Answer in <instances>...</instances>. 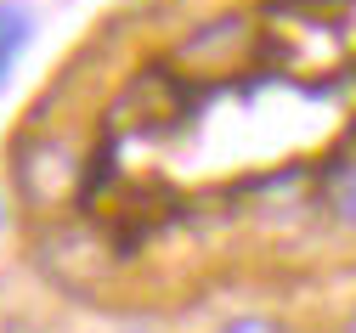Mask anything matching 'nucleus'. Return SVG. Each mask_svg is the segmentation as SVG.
Wrapping results in <instances>:
<instances>
[{
  "label": "nucleus",
  "mask_w": 356,
  "mask_h": 333,
  "mask_svg": "<svg viewBox=\"0 0 356 333\" xmlns=\"http://www.w3.org/2000/svg\"><path fill=\"white\" fill-rule=\"evenodd\" d=\"M0 232H6V198H0Z\"/></svg>",
  "instance_id": "7"
},
{
  "label": "nucleus",
  "mask_w": 356,
  "mask_h": 333,
  "mask_svg": "<svg viewBox=\"0 0 356 333\" xmlns=\"http://www.w3.org/2000/svg\"><path fill=\"white\" fill-rule=\"evenodd\" d=\"M193 113V85L175 79L170 68H142L102 113V136H170Z\"/></svg>",
  "instance_id": "2"
},
{
  "label": "nucleus",
  "mask_w": 356,
  "mask_h": 333,
  "mask_svg": "<svg viewBox=\"0 0 356 333\" xmlns=\"http://www.w3.org/2000/svg\"><path fill=\"white\" fill-rule=\"evenodd\" d=\"M339 333H356V305L345 311V327H339Z\"/></svg>",
  "instance_id": "6"
},
{
  "label": "nucleus",
  "mask_w": 356,
  "mask_h": 333,
  "mask_svg": "<svg viewBox=\"0 0 356 333\" xmlns=\"http://www.w3.org/2000/svg\"><path fill=\"white\" fill-rule=\"evenodd\" d=\"M215 333H289L283 316H266V311H243V316H227Z\"/></svg>",
  "instance_id": "5"
},
{
  "label": "nucleus",
  "mask_w": 356,
  "mask_h": 333,
  "mask_svg": "<svg viewBox=\"0 0 356 333\" xmlns=\"http://www.w3.org/2000/svg\"><path fill=\"white\" fill-rule=\"evenodd\" d=\"M79 181H85V153L79 141L68 136H17L12 141V186L17 198L34 209V215H51L63 209L68 198H79Z\"/></svg>",
  "instance_id": "1"
},
{
  "label": "nucleus",
  "mask_w": 356,
  "mask_h": 333,
  "mask_svg": "<svg viewBox=\"0 0 356 333\" xmlns=\"http://www.w3.org/2000/svg\"><path fill=\"white\" fill-rule=\"evenodd\" d=\"M317 204H323V215H328L334 226L356 232V153H345V159H334V164L323 170Z\"/></svg>",
  "instance_id": "3"
},
{
  "label": "nucleus",
  "mask_w": 356,
  "mask_h": 333,
  "mask_svg": "<svg viewBox=\"0 0 356 333\" xmlns=\"http://www.w3.org/2000/svg\"><path fill=\"white\" fill-rule=\"evenodd\" d=\"M29 40H34V12L17 6V0H0V85L12 79V68H17Z\"/></svg>",
  "instance_id": "4"
}]
</instances>
